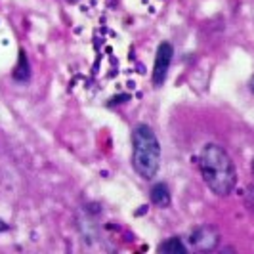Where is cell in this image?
I'll return each mask as SVG.
<instances>
[{
	"mask_svg": "<svg viewBox=\"0 0 254 254\" xmlns=\"http://www.w3.org/2000/svg\"><path fill=\"white\" fill-rule=\"evenodd\" d=\"M199 170L206 188L218 197H228L237 186V170L228 151L218 143H206L199 155Z\"/></svg>",
	"mask_w": 254,
	"mask_h": 254,
	"instance_id": "obj_1",
	"label": "cell"
},
{
	"mask_svg": "<svg viewBox=\"0 0 254 254\" xmlns=\"http://www.w3.org/2000/svg\"><path fill=\"white\" fill-rule=\"evenodd\" d=\"M132 166L141 180L157 176L161 166V145L149 125H138L132 130Z\"/></svg>",
	"mask_w": 254,
	"mask_h": 254,
	"instance_id": "obj_2",
	"label": "cell"
},
{
	"mask_svg": "<svg viewBox=\"0 0 254 254\" xmlns=\"http://www.w3.org/2000/svg\"><path fill=\"white\" fill-rule=\"evenodd\" d=\"M172 56H174V48L170 42H161L159 48H157V54H155V64H153V71H151V80L155 86H163L166 80V75H168V69H170V64H172Z\"/></svg>",
	"mask_w": 254,
	"mask_h": 254,
	"instance_id": "obj_3",
	"label": "cell"
},
{
	"mask_svg": "<svg viewBox=\"0 0 254 254\" xmlns=\"http://www.w3.org/2000/svg\"><path fill=\"white\" fill-rule=\"evenodd\" d=\"M188 241H190L191 249L201 251V253H208V251H214L220 245V233L212 226H201V228L191 231Z\"/></svg>",
	"mask_w": 254,
	"mask_h": 254,
	"instance_id": "obj_4",
	"label": "cell"
},
{
	"mask_svg": "<svg viewBox=\"0 0 254 254\" xmlns=\"http://www.w3.org/2000/svg\"><path fill=\"white\" fill-rule=\"evenodd\" d=\"M149 197H151V203L159 208H166L170 204V191H168V186L163 182L153 186L151 191H149Z\"/></svg>",
	"mask_w": 254,
	"mask_h": 254,
	"instance_id": "obj_5",
	"label": "cell"
},
{
	"mask_svg": "<svg viewBox=\"0 0 254 254\" xmlns=\"http://www.w3.org/2000/svg\"><path fill=\"white\" fill-rule=\"evenodd\" d=\"M159 253L161 254H188V247L182 243L180 237H172L168 241L159 245Z\"/></svg>",
	"mask_w": 254,
	"mask_h": 254,
	"instance_id": "obj_6",
	"label": "cell"
},
{
	"mask_svg": "<svg viewBox=\"0 0 254 254\" xmlns=\"http://www.w3.org/2000/svg\"><path fill=\"white\" fill-rule=\"evenodd\" d=\"M29 75H31V67H29V62H27L25 58V52L21 50L19 52V62H17L15 69H13V78L19 80V82H25Z\"/></svg>",
	"mask_w": 254,
	"mask_h": 254,
	"instance_id": "obj_7",
	"label": "cell"
},
{
	"mask_svg": "<svg viewBox=\"0 0 254 254\" xmlns=\"http://www.w3.org/2000/svg\"><path fill=\"white\" fill-rule=\"evenodd\" d=\"M6 229H8V224H6V222L0 218V231H6Z\"/></svg>",
	"mask_w": 254,
	"mask_h": 254,
	"instance_id": "obj_8",
	"label": "cell"
},
{
	"mask_svg": "<svg viewBox=\"0 0 254 254\" xmlns=\"http://www.w3.org/2000/svg\"><path fill=\"white\" fill-rule=\"evenodd\" d=\"M251 90L254 92V76H253V80H251Z\"/></svg>",
	"mask_w": 254,
	"mask_h": 254,
	"instance_id": "obj_9",
	"label": "cell"
},
{
	"mask_svg": "<svg viewBox=\"0 0 254 254\" xmlns=\"http://www.w3.org/2000/svg\"><path fill=\"white\" fill-rule=\"evenodd\" d=\"M253 172H254V161H253Z\"/></svg>",
	"mask_w": 254,
	"mask_h": 254,
	"instance_id": "obj_10",
	"label": "cell"
}]
</instances>
